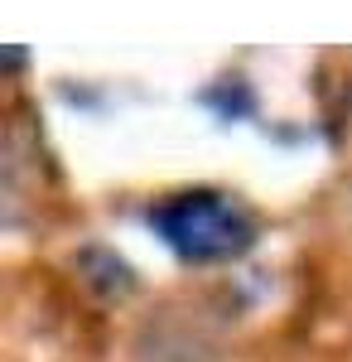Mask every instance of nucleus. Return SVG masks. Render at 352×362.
<instances>
[{"instance_id": "obj_1", "label": "nucleus", "mask_w": 352, "mask_h": 362, "mask_svg": "<svg viewBox=\"0 0 352 362\" xmlns=\"http://www.w3.org/2000/svg\"><path fill=\"white\" fill-rule=\"evenodd\" d=\"M150 223L184 261H227V256H242L256 237V218L237 198L213 194V189L164 198L150 213Z\"/></svg>"}]
</instances>
